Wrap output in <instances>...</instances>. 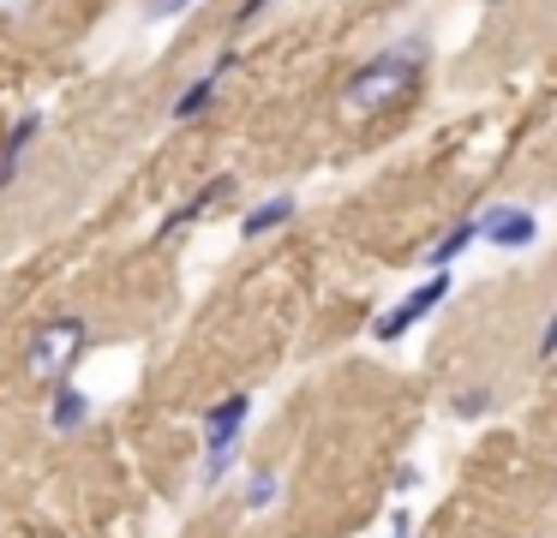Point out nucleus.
Returning a JSON list of instances; mask_svg holds the SVG:
<instances>
[{
	"mask_svg": "<svg viewBox=\"0 0 557 538\" xmlns=\"http://www.w3.org/2000/svg\"><path fill=\"white\" fill-rule=\"evenodd\" d=\"M30 7H37V0H0V24H18Z\"/></svg>",
	"mask_w": 557,
	"mask_h": 538,
	"instance_id": "obj_17",
	"label": "nucleus"
},
{
	"mask_svg": "<svg viewBox=\"0 0 557 538\" xmlns=\"http://www.w3.org/2000/svg\"><path fill=\"white\" fill-rule=\"evenodd\" d=\"M276 497H282L276 466H252V473H246V490H240V509H246V514H264Z\"/></svg>",
	"mask_w": 557,
	"mask_h": 538,
	"instance_id": "obj_12",
	"label": "nucleus"
},
{
	"mask_svg": "<svg viewBox=\"0 0 557 538\" xmlns=\"http://www.w3.org/2000/svg\"><path fill=\"white\" fill-rule=\"evenodd\" d=\"M294 191H276V198H264V203H252V210L240 215V239L252 246V239H264V234H276V227H288L294 222Z\"/></svg>",
	"mask_w": 557,
	"mask_h": 538,
	"instance_id": "obj_10",
	"label": "nucleus"
},
{
	"mask_svg": "<svg viewBox=\"0 0 557 538\" xmlns=\"http://www.w3.org/2000/svg\"><path fill=\"white\" fill-rule=\"evenodd\" d=\"M246 418H252V395H246V389L222 395V401L205 413V473H198V485H205V490H216L222 478L234 473V461H240V437H246Z\"/></svg>",
	"mask_w": 557,
	"mask_h": 538,
	"instance_id": "obj_3",
	"label": "nucleus"
},
{
	"mask_svg": "<svg viewBox=\"0 0 557 538\" xmlns=\"http://www.w3.org/2000/svg\"><path fill=\"white\" fill-rule=\"evenodd\" d=\"M228 191H234V179H228V174L205 179V186H198L193 198H186V203H174V210L162 215L157 239H174V234H186V227H193V222H205V210H210V203H222V198H228Z\"/></svg>",
	"mask_w": 557,
	"mask_h": 538,
	"instance_id": "obj_8",
	"label": "nucleus"
},
{
	"mask_svg": "<svg viewBox=\"0 0 557 538\" xmlns=\"http://www.w3.org/2000/svg\"><path fill=\"white\" fill-rule=\"evenodd\" d=\"M425 66H432V36H396V42H384L377 54H366L360 66L348 72V84H342V114L354 120H372L384 114V108H396L401 96H413V84L425 78Z\"/></svg>",
	"mask_w": 557,
	"mask_h": 538,
	"instance_id": "obj_1",
	"label": "nucleus"
},
{
	"mask_svg": "<svg viewBox=\"0 0 557 538\" xmlns=\"http://www.w3.org/2000/svg\"><path fill=\"white\" fill-rule=\"evenodd\" d=\"M384 538H413V514L396 509V514H389V533H384Z\"/></svg>",
	"mask_w": 557,
	"mask_h": 538,
	"instance_id": "obj_18",
	"label": "nucleus"
},
{
	"mask_svg": "<svg viewBox=\"0 0 557 538\" xmlns=\"http://www.w3.org/2000/svg\"><path fill=\"white\" fill-rule=\"evenodd\" d=\"M228 66H234V48H228V54H216V66H210V72H198V78L186 84L181 96H174V102H169V120H174V126H186V120L210 114V102H216V90H222V72H228Z\"/></svg>",
	"mask_w": 557,
	"mask_h": 538,
	"instance_id": "obj_7",
	"label": "nucleus"
},
{
	"mask_svg": "<svg viewBox=\"0 0 557 538\" xmlns=\"http://www.w3.org/2000/svg\"><path fill=\"white\" fill-rule=\"evenodd\" d=\"M264 7H270V0H240V7H234V30H246V24H252Z\"/></svg>",
	"mask_w": 557,
	"mask_h": 538,
	"instance_id": "obj_16",
	"label": "nucleus"
},
{
	"mask_svg": "<svg viewBox=\"0 0 557 538\" xmlns=\"http://www.w3.org/2000/svg\"><path fill=\"white\" fill-rule=\"evenodd\" d=\"M90 413H97V401H90V395L78 389L73 377L49 389V430H54V437H73V430H85Z\"/></svg>",
	"mask_w": 557,
	"mask_h": 538,
	"instance_id": "obj_9",
	"label": "nucleus"
},
{
	"mask_svg": "<svg viewBox=\"0 0 557 538\" xmlns=\"http://www.w3.org/2000/svg\"><path fill=\"white\" fill-rule=\"evenodd\" d=\"M37 138H42V114H37V108H30V114H18L13 126L0 132V191L18 186V174H25V155L37 150Z\"/></svg>",
	"mask_w": 557,
	"mask_h": 538,
	"instance_id": "obj_6",
	"label": "nucleus"
},
{
	"mask_svg": "<svg viewBox=\"0 0 557 538\" xmlns=\"http://www.w3.org/2000/svg\"><path fill=\"white\" fill-rule=\"evenodd\" d=\"M480 239H492V246H504V251H528L533 239H540V215H533L528 203H492V210L480 215Z\"/></svg>",
	"mask_w": 557,
	"mask_h": 538,
	"instance_id": "obj_5",
	"label": "nucleus"
},
{
	"mask_svg": "<svg viewBox=\"0 0 557 538\" xmlns=\"http://www.w3.org/2000/svg\"><path fill=\"white\" fill-rule=\"evenodd\" d=\"M85 353H90V317H78V311L42 317L25 341V377L42 383V389H54V383L73 377Z\"/></svg>",
	"mask_w": 557,
	"mask_h": 538,
	"instance_id": "obj_2",
	"label": "nucleus"
},
{
	"mask_svg": "<svg viewBox=\"0 0 557 538\" xmlns=\"http://www.w3.org/2000/svg\"><path fill=\"white\" fill-rule=\"evenodd\" d=\"M473 239H480V215H461V222H456V227H449V234H444V239H437V246H432V251H425V258H432V270H449V263H456V258H461V251H468V246H473Z\"/></svg>",
	"mask_w": 557,
	"mask_h": 538,
	"instance_id": "obj_11",
	"label": "nucleus"
},
{
	"mask_svg": "<svg viewBox=\"0 0 557 538\" xmlns=\"http://www.w3.org/2000/svg\"><path fill=\"white\" fill-rule=\"evenodd\" d=\"M444 299H449V275H425V281L413 287V293H401L396 305H389L384 317L372 323V335H377V341H401V335H408L413 323L425 317V311H437V305H444Z\"/></svg>",
	"mask_w": 557,
	"mask_h": 538,
	"instance_id": "obj_4",
	"label": "nucleus"
},
{
	"mask_svg": "<svg viewBox=\"0 0 557 538\" xmlns=\"http://www.w3.org/2000/svg\"><path fill=\"white\" fill-rule=\"evenodd\" d=\"M552 353H557V311H552V317H545L540 341H533V359H540V365H545V359H552Z\"/></svg>",
	"mask_w": 557,
	"mask_h": 538,
	"instance_id": "obj_14",
	"label": "nucleus"
},
{
	"mask_svg": "<svg viewBox=\"0 0 557 538\" xmlns=\"http://www.w3.org/2000/svg\"><path fill=\"white\" fill-rule=\"evenodd\" d=\"M193 0H145V18H181Z\"/></svg>",
	"mask_w": 557,
	"mask_h": 538,
	"instance_id": "obj_15",
	"label": "nucleus"
},
{
	"mask_svg": "<svg viewBox=\"0 0 557 538\" xmlns=\"http://www.w3.org/2000/svg\"><path fill=\"white\" fill-rule=\"evenodd\" d=\"M449 413L468 418V425H473V418H485V413H492V389H485V383H468V389H456V395H449Z\"/></svg>",
	"mask_w": 557,
	"mask_h": 538,
	"instance_id": "obj_13",
	"label": "nucleus"
}]
</instances>
